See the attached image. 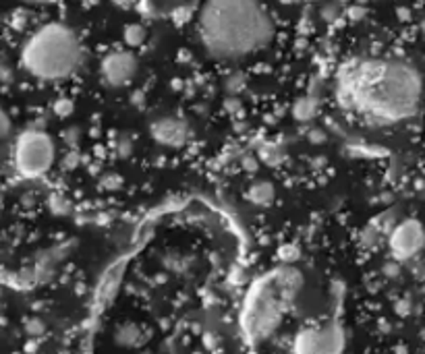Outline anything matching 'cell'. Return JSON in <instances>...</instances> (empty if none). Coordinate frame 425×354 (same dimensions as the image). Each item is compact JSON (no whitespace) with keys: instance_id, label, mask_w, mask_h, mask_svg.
Here are the masks:
<instances>
[{"instance_id":"8992f818","label":"cell","mask_w":425,"mask_h":354,"mask_svg":"<svg viewBox=\"0 0 425 354\" xmlns=\"http://www.w3.org/2000/svg\"><path fill=\"white\" fill-rule=\"evenodd\" d=\"M344 348V332L338 325H318L303 327L292 338V350L305 354L340 353Z\"/></svg>"},{"instance_id":"2e32d148","label":"cell","mask_w":425,"mask_h":354,"mask_svg":"<svg viewBox=\"0 0 425 354\" xmlns=\"http://www.w3.org/2000/svg\"><path fill=\"white\" fill-rule=\"evenodd\" d=\"M54 112H56L58 116L71 114V112H73V102H71V100H58V102L54 104Z\"/></svg>"},{"instance_id":"7c38bea8","label":"cell","mask_w":425,"mask_h":354,"mask_svg":"<svg viewBox=\"0 0 425 354\" xmlns=\"http://www.w3.org/2000/svg\"><path fill=\"white\" fill-rule=\"evenodd\" d=\"M145 36H147V32L140 23H133V25L125 27V44L129 48H140L145 42Z\"/></svg>"},{"instance_id":"30bf717a","label":"cell","mask_w":425,"mask_h":354,"mask_svg":"<svg viewBox=\"0 0 425 354\" xmlns=\"http://www.w3.org/2000/svg\"><path fill=\"white\" fill-rule=\"evenodd\" d=\"M245 197L255 207H270L276 199V189L270 180H257L249 186Z\"/></svg>"},{"instance_id":"5bb4252c","label":"cell","mask_w":425,"mask_h":354,"mask_svg":"<svg viewBox=\"0 0 425 354\" xmlns=\"http://www.w3.org/2000/svg\"><path fill=\"white\" fill-rule=\"evenodd\" d=\"M313 114H316L313 102H309V100H301V102H297V106H295V116H297L299 121H309Z\"/></svg>"},{"instance_id":"7a4b0ae2","label":"cell","mask_w":425,"mask_h":354,"mask_svg":"<svg viewBox=\"0 0 425 354\" xmlns=\"http://www.w3.org/2000/svg\"><path fill=\"white\" fill-rule=\"evenodd\" d=\"M274 19L259 0H205L197 36L216 60H241L272 44Z\"/></svg>"},{"instance_id":"5b68a950","label":"cell","mask_w":425,"mask_h":354,"mask_svg":"<svg viewBox=\"0 0 425 354\" xmlns=\"http://www.w3.org/2000/svg\"><path fill=\"white\" fill-rule=\"evenodd\" d=\"M56 160V145L42 129H27L13 143V166L25 178H42Z\"/></svg>"},{"instance_id":"6da1fadb","label":"cell","mask_w":425,"mask_h":354,"mask_svg":"<svg viewBox=\"0 0 425 354\" xmlns=\"http://www.w3.org/2000/svg\"><path fill=\"white\" fill-rule=\"evenodd\" d=\"M338 100L344 108L379 125L403 123L413 118L421 106L424 79L403 58H359L340 69Z\"/></svg>"},{"instance_id":"9c48e42d","label":"cell","mask_w":425,"mask_h":354,"mask_svg":"<svg viewBox=\"0 0 425 354\" xmlns=\"http://www.w3.org/2000/svg\"><path fill=\"white\" fill-rule=\"evenodd\" d=\"M149 133L156 143L164 147H181L189 139V125L177 116H162L151 123Z\"/></svg>"},{"instance_id":"4fadbf2b","label":"cell","mask_w":425,"mask_h":354,"mask_svg":"<svg viewBox=\"0 0 425 354\" xmlns=\"http://www.w3.org/2000/svg\"><path fill=\"white\" fill-rule=\"evenodd\" d=\"M140 338H142V334H140V329L135 327V325H123L119 332H116V342L119 344H123V346H135L137 342H140Z\"/></svg>"},{"instance_id":"ba28073f","label":"cell","mask_w":425,"mask_h":354,"mask_svg":"<svg viewBox=\"0 0 425 354\" xmlns=\"http://www.w3.org/2000/svg\"><path fill=\"white\" fill-rule=\"evenodd\" d=\"M137 69H140V62L133 56V52L112 50L102 58L100 75L108 88H125L135 79Z\"/></svg>"},{"instance_id":"ffe728a7","label":"cell","mask_w":425,"mask_h":354,"mask_svg":"<svg viewBox=\"0 0 425 354\" xmlns=\"http://www.w3.org/2000/svg\"><path fill=\"white\" fill-rule=\"evenodd\" d=\"M21 2H29V4H44V2H50V0H21Z\"/></svg>"},{"instance_id":"52a82bcc","label":"cell","mask_w":425,"mask_h":354,"mask_svg":"<svg viewBox=\"0 0 425 354\" xmlns=\"http://www.w3.org/2000/svg\"><path fill=\"white\" fill-rule=\"evenodd\" d=\"M388 247L394 261H409L417 257L425 247L424 226L413 218L394 224L388 234Z\"/></svg>"},{"instance_id":"d6986e66","label":"cell","mask_w":425,"mask_h":354,"mask_svg":"<svg viewBox=\"0 0 425 354\" xmlns=\"http://www.w3.org/2000/svg\"><path fill=\"white\" fill-rule=\"evenodd\" d=\"M384 271H386V275H396V271H398V261H396V264H386V266H384Z\"/></svg>"},{"instance_id":"9a60e30c","label":"cell","mask_w":425,"mask_h":354,"mask_svg":"<svg viewBox=\"0 0 425 354\" xmlns=\"http://www.w3.org/2000/svg\"><path fill=\"white\" fill-rule=\"evenodd\" d=\"M25 332H27V336L29 338H40L44 332H46V325L42 323V319H27L25 321Z\"/></svg>"},{"instance_id":"ac0fdd59","label":"cell","mask_w":425,"mask_h":354,"mask_svg":"<svg viewBox=\"0 0 425 354\" xmlns=\"http://www.w3.org/2000/svg\"><path fill=\"white\" fill-rule=\"evenodd\" d=\"M112 4H116L119 8H133L140 0H110Z\"/></svg>"},{"instance_id":"e0dca14e","label":"cell","mask_w":425,"mask_h":354,"mask_svg":"<svg viewBox=\"0 0 425 354\" xmlns=\"http://www.w3.org/2000/svg\"><path fill=\"white\" fill-rule=\"evenodd\" d=\"M257 166H259V164H257V160H255V158H245V160H243V168H245V170H249V172H255V170H257Z\"/></svg>"},{"instance_id":"277c9868","label":"cell","mask_w":425,"mask_h":354,"mask_svg":"<svg viewBox=\"0 0 425 354\" xmlns=\"http://www.w3.org/2000/svg\"><path fill=\"white\" fill-rule=\"evenodd\" d=\"M83 44L67 23H44L21 48V67L38 81L58 83L71 79L83 64Z\"/></svg>"},{"instance_id":"3957f363","label":"cell","mask_w":425,"mask_h":354,"mask_svg":"<svg viewBox=\"0 0 425 354\" xmlns=\"http://www.w3.org/2000/svg\"><path fill=\"white\" fill-rule=\"evenodd\" d=\"M301 286L303 275L290 264H284L257 278L251 284L241 311V327L247 340H268L278 329L284 313L292 307Z\"/></svg>"},{"instance_id":"8fae6325","label":"cell","mask_w":425,"mask_h":354,"mask_svg":"<svg viewBox=\"0 0 425 354\" xmlns=\"http://www.w3.org/2000/svg\"><path fill=\"white\" fill-rule=\"evenodd\" d=\"M121 278H123V266L110 269V273L102 280V286H100V290H97V301H104V303L112 301V297H114L116 290H119Z\"/></svg>"}]
</instances>
